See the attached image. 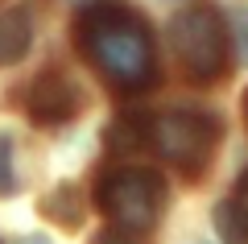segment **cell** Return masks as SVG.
<instances>
[{"label": "cell", "instance_id": "obj_1", "mask_svg": "<svg viewBox=\"0 0 248 244\" xmlns=\"http://www.w3.org/2000/svg\"><path fill=\"white\" fill-rule=\"evenodd\" d=\"M79 50L120 91H145L157 83V46L141 17L120 0H95L79 17Z\"/></svg>", "mask_w": 248, "mask_h": 244}, {"label": "cell", "instance_id": "obj_2", "mask_svg": "<svg viewBox=\"0 0 248 244\" xmlns=\"http://www.w3.org/2000/svg\"><path fill=\"white\" fill-rule=\"evenodd\" d=\"M170 46L182 62L186 79L215 83L228 70V25L211 0H195L170 21Z\"/></svg>", "mask_w": 248, "mask_h": 244}, {"label": "cell", "instance_id": "obj_3", "mask_svg": "<svg viewBox=\"0 0 248 244\" xmlns=\"http://www.w3.org/2000/svg\"><path fill=\"white\" fill-rule=\"evenodd\" d=\"M99 207L112 219V228L120 232H137L145 236L153 224L161 219L166 207V182H161L157 170L145 166H116L99 178Z\"/></svg>", "mask_w": 248, "mask_h": 244}, {"label": "cell", "instance_id": "obj_4", "mask_svg": "<svg viewBox=\"0 0 248 244\" xmlns=\"http://www.w3.org/2000/svg\"><path fill=\"white\" fill-rule=\"evenodd\" d=\"M219 120L211 112H195V108H174L161 112L145 124V145L157 149L170 166H178L182 174H203L211 162L215 145H219Z\"/></svg>", "mask_w": 248, "mask_h": 244}, {"label": "cell", "instance_id": "obj_5", "mask_svg": "<svg viewBox=\"0 0 248 244\" xmlns=\"http://www.w3.org/2000/svg\"><path fill=\"white\" fill-rule=\"evenodd\" d=\"M25 112L33 116L37 124H46V129H58V124L75 120V116L83 112V96H79V87H75L66 75L46 70V75H37L33 83H29Z\"/></svg>", "mask_w": 248, "mask_h": 244}, {"label": "cell", "instance_id": "obj_6", "mask_svg": "<svg viewBox=\"0 0 248 244\" xmlns=\"http://www.w3.org/2000/svg\"><path fill=\"white\" fill-rule=\"evenodd\" d=\"M29 42H33V17H29V9H21V4L4 9L0 13V66L25 58Z\"/></svg>", "mask_w": 248, "mask_h": 244}, {"label": "cell", "instance_id": "obj_7", "mask_svg": "<svg viewBox=\"0 0 248 244\" xmlns=\"http://www.w3.org/2000/svg\"><path fill=\"white\" fill-rule=\"evenodd\" d=\"M108 145H112V153H137V149H145V124L120 116L108 129Z\"/></svg>", "mask_w": 248, "mask_h": 244}, {"label": "cell", "instance_id": "obj_8", "mask_svg": "<svg viewBox=\"0 0 248 244\" xmlns=\"http://www.w3.org/2000/svg\"><path fill=\"white\" fill-rule=\"evenodd\" d=\"M17 191V166H13V137L0 132V195Z\"/></svg>", "mask_w": 248, "mask_h": 244}, {"label": "cell", "instance_id": "obj_9", "mask_svg": "<svg viewBox=\"0 0 248 244\" xmlns=\"http://www.w3.org/2000/svg\"><path fill=\"white\" fill-rule=\"evenodd\" d=\"M232 219H236V228H240V236H244V244H248V174L240 178V186H236V195H232Z\"/></svg>", "mask_w": 248, "mask_h": 244}, {"label": "cell", "instance_id": "obj_10", "mask_svg": "<svg viewBox=\"0 0 248 244\" xmlns=\"http://www.w3.org/2000/svg\"><path fill=\"white\" fill-rule=\"evenodd\" d=\"M232 37H236L240 62H248V9H232Z\"/></svg>", "mask_w": 248, "mask_h": 244}, {"label": "cell", "instance_id": "obj_11", "mask_svg": "<svg viewBox=\"0 0 248 244\" xmlns=\"http://www.w3.org/2000/svg\"><path fill=\"white\" fill-rule=\"evenodd\" d=\"M215 219H219V236H223L228 244H244V236H240V228H236V219H232V207H228V203H219Z\"/></svg>", "mask_w": 248, "mask_h": 244}, {"label": "cell", "instance_id": "obj_12", "mask_svg": "<svg viewBox=\"0 0 248 244\" xmlns=\"http://www.w3.org/2000/svg\"><path fill=\"white\" fill-rule=\"evenodd\" d=\"M91 244H145V240H141L137 232H120V228H108V232H99Z\"/></svg>", "mask_w": 248, "mask_h": 244}, {"label": "cell", "instance_id": "obj_13", "mask_svg": "<svg viewBox=\"0 0 248 244\" xmlns=\"http://www.w3.org/2000/svg\"><path fill=\"white\" fill-rule=\"evenodd\" d=\"M17 244H50V240H46V236H21Z\"/></svg>", "mask_w": 248, "mask_h": 244}, {"label": "cell", "instance_id": "obj_14", "mask_svg": "<svg viewBox=\"0 0 248 244\" xmlns=\"http://www.w3.org/2000/svg\"><path fill=\"white\" fill-rule=\"evenodd\" d=\"M244 116H248V99H244Z\"/></svg>", "mask_w": 248, "mask_h": 244}]
</instances>
